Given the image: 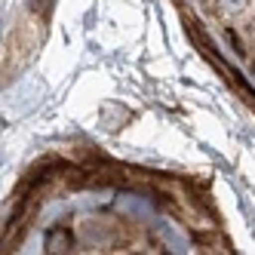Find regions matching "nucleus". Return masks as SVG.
Instances as JSON below:
<instances>
[{"label":"nucleus","instance_id":"obj_1","mask_svg":"<svg viewBox=\"0 0 255 255\" xmlns=\"http://www.w3.org/2000/svg\"><path fill=\"white\" fill-rule=\"evenodd\" d=\"M218 3H222V9H228V12H240L249 0H218Z\"/></svg>","mask_w":255,"mask_h":255}]
</instances>
